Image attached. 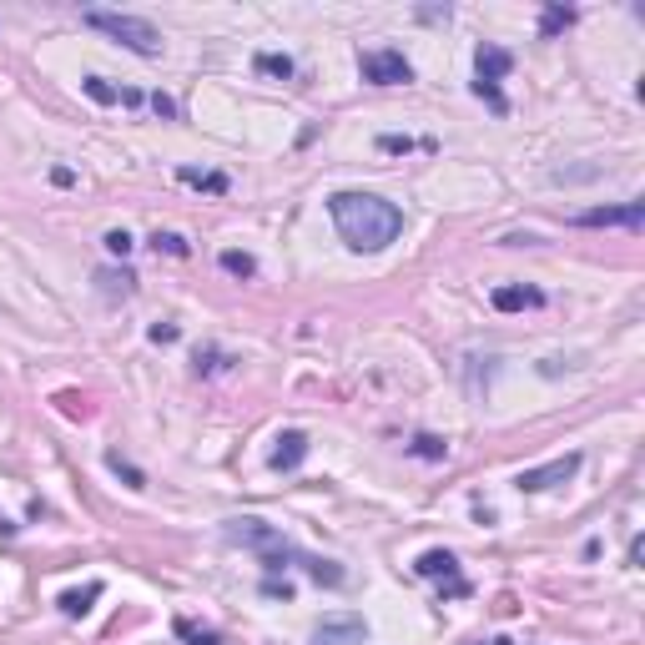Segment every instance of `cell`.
Returning a JSON list of instances; mask_svg holds the SVG:
<instances>
[{
	"label": "cell",
	"instance_id": "1",
	"mask_svg": "<svg viewBox=\"0 0 645 645\" xmlns=\"http://www.w3.org/2000/svg\"><path fill=\"white\" fill-rule=\"evenodd\" d=\"M328 212H333L338 237L353 252H383L389 242H399V232H404V212L389 197H378V192H333Z\"/></svg>",
	"mask_w": 645,
	"mask_h": 645
},
{
	"label": "cell",
	"instance_id": "2",
	"mask_svg": "<svg viewBox=\"0 0 645 645\" xmlns=\"http://www.w3.org/2000/svg\"><path fill=\"white\" fill-rule=\"evenodd\" d=\"M222 535H227L232 545L252 550L257 560H263V570H268V575L288 570V560H293V565H303V570H308V580H318V585H343V570H338L333 560L298 550L283 530H273L268 520H257V514H237V520H227V525H222Z\"/></svg>",
	"mask_w": 645,
	"mask_h": 645
},
{
	"label": "cell",
	"instance_id": "3",
	"mask_svg": "<svg viewBox=\"0 0 645 645\" xmlns=\"http://www.w3.org/2000/svg\"><path fill=\"white\" fill-rule=\"evenodd\" d=\"M81 21H86L91 31L121 41L126 51H137V56H162V36H157V26L142 21V16H121V11H96V6H91V11H81Z\"/></svg>",
	"mask_w": 645,
	"mask_h": 645
},
{
	"label": "cell",
	"instance_id": "4",
	"mask_svg": "<svg viewBox=\"0 0 645 645\" xmlns=\"http://www.w3.org/2000/svg\"><path fill=\"white\" fill-rule=\"evenodd\" d=\"M509 66H514V56L504 51V46H494V41H484L479 51H474V96H484L489 101V111H509V101H504V91H499V81L509 76Z\"/></svg>",
	"mask_w": 645,
	"mask_h": 645
},
{
	"label": "cell",
	"instance_id": "5",
	"mask_svg": "<svg viewBox=\"0 0 645 645\" xmlns=\"http://www.w3.org/2000/svg\"><path fill=\"white\" fill-rule=\"evenodd\" d=\"M358 71H363V81H373V86H409V81H414L409 56H404V51H394V46L363 51V56H358Z\"/></svg>",
	"mask_w": 645,
	"mask_h": 645
},
{
	"label": "cell",
	"instance_id": "6",
	"mask_svg": "<svg viewBox=\"0 0 645 645\" xmlns=\"http://www.w3.org/2000/svg\"><path fill=\"white\" fill-rule=\"evenodd\" d=\"M575 474H580V454H565V459H550V464H540V469H520L514 489H520V494H540V489L565 484V479H575Z\"/></svg>",
	"mask_w": 645,
	"mask_h": 645
},
{
	"label": "cell",
	"instance_id": "7",
	"mask_svg": "<svg viewBox=\"0 0 645 645\" xmlns=\"http://www.w3.org/2000/svg\"><path fill=\"white\" fill-rule=\"evenodd\" d=\"M414 570H419L424 580H444V585H449L444 595H454V600L469 595V585H464V575H459V560H454L449 550H424V555L414 560Z\"/></svg>",
	"mask_w": 645,
	"mask_h": 645
},
{
	"label": "cell",
	"instance_id": "8",
	"mask_svg": "<svg viewBox=\"0 0 645 645\" xmlns=\"http://www.w3.org/2000/svg\"><path fill=\"white\" fill-rule=\"evenodd\" d=\"M363 640H368L363 615H323L308 645H363Z\"/></svg>",
	"mask_w": 645,
	"mask_h": 645
},
{
	"label": "cell",
	"instance_id": "9",
	"mask_svg": "<svg viewBox=\"0 0 645 645\" xmlns=\"http://www.w3.org/2000/svg\"><path fill=\"white\" fill-rule=\"evenodd\" d=\"M640 222H645V202H625V207L580 212V227H640Z\"/></svg>",
	"mask_w": 645,
	"mask_h": 645
},
{
	"label": "cell",
	"instance_id": "10",
	"mask_svg": "<svg viewBox=\"0 0 645 645\" xmlns=\"http://www.w3.org/2000/svg\"><path fill=\"white\" fill-rule=\"evenodd\" d=\"M303 459H308V434H303V429H288V434L278 439V449H273V469H278V474H293Z\"/></svg>",
	"mask_w": 645,
	"mask_h": 645
},
{
	"label": "cell",
	"instance_id": "11",
	"mask_svg": "<svg viewBox=\"0 0 645 645\" xmlns=\"http://www.w3.org/2000/svg\"><path fill=\"white\" fill-rule=\"evenodd\" d=\"M489 303L499 313H525V308H545V293L540 288H494Z\"/></svg>",
	"mask_w": 645,
	"mask_h": 645
},
{
	"label": "cell",
	"instance_id": "12",
	"mask_svg": "<svg viewBox=\"0 0 645 645\" xmlns=\"http://www.w3.org/2000/svg\"><path fill=\"white\" fill-rule=\"evenodd\" d=\"M96 595H101V580H91V585H81V590H66V595H61V610H66V615H86Z\"/></svg>",
	"mask_w": 645,
	"mask_h": 645
},
{
	"label": "cell",
	"instance_id": "13",
	"mask_svg": "<svg viewBox=\"0 0 645 645\" xmlns=\"http://www.w3.org/2000/svg\"><path fill=\"white\" fill-rule=\"evenodd\" d=\"M217 263H222V273H232V278H252V273H257V257H252V252H237V247H227Z\"/></svg>",
	"mask_w": 645,
	"mask_h": 645
},
{
	"label": "cell",
	"instance_id": "14",
	"mask_svg": "<svg viewBox=\"0 0 645 645\" xmlns=\"http://www.w3.org/2000/svg\"><path fill=\"white\" fill-rule=\"evenodd\" d=\"M177 177H182L187 187H202V192H227V177H222V172H197V167H182Z\"/></svg>",
	"mask_w": 645,
	"mask_h": 645
},
{
	"label": "cell",
	"instance_id": "15",
	"mask_svg": "<svg viewBox=\"0 0 645 645\" xmlns=\"http://www.w3.org/2000/svg\"><path fill=\"white\" fill-rule=\"evenodd\" d=\"M257 71H263V76H278V81H293V56H273V51H263V56H257Z\"/></svg>",
	"mask_w": 645,
	"mask_h": 645
},
{
	"label": "cell",
	"instance_id": "16",
	"mask_svg": "<svg viewBox=\"0 0 645 645\" xmlns=\"http://www.w3.org/2000/svg\"><path fill=\"white\" fill-rule=\"evenodd\" d=\"M565 26H575V11H570V6H545L540 36H555V31H565Z\"/></svg>",
	"mask_w": 645,
	"mask_h": 645
},
{
	"label": "cell",
	"instance_id": "17",
	"mask_svg": "<svg viewBox=\"0 0 645 645\" xmlns=\"http://www.w3.org/2000/svg\"><path fill=\"white\" fill-rule=\"evenodd\" d=\"M409 454H414V459H444V454H449V444H444V439H434V434H419V439L409 444Z\"/></svg>",
	"mask_w": 645,
	"mask_h": 645
},
{
	"label": "cell",
	"instance_id": "18",
	"mask_svg": "<svg viewBox=\"0 0 645 645\" xmlns=\"http://www.w3.org/2000/svg\"><path fill=\"white\" fill-rule=\"evenodd\" d=\"M81 86H86V96H91V101H101V106H111V101H121V91H116V86H106L101 76H86Z\"/></svg>",
	"mask_w": 645,
	"mask_h": 645
},
{
	"label": "cell",
	"instance_id": "19",
	"mask_svg": "<svg viewBox=\"0 0 645 645\" xmlns=\"http://www.w3.org/2000/svg\"><path fill=\"white\" fill-rule=\"evenodd\" d=\"M106 464H111V469H116L126 484H132V489H142V484H147V479H142V469H132V464H126L121 454H106Z\"/></svg>",
	"mask_w": 645,
	"mask_h": 645
},
{
	"label": "cell",
	"instance_id": "20",
	"mask_svg": "<svg viewBox=\"0 0 645 645\" xmlns=\"http://www.w3.org/2000/svg\"><path fill=\"white\" fill-rule=\"evenodd\" d=\"M152 247H157V252H172V257H187V242H182L177 232H157Z\"/></svg>",
	"mask_w": 645,
	"mask_h": 645
},
{
	"label": "cell",
	"instance_id": "21",
	"mask_svg": "<svg viewBox=\"0 0 645 645\" xmlns=\"http://www.w3.org/2000/svg\"><path fill=\"white\" fill-rule=\"evenodd\" d=\"M177 635L192 640V645H217V630H197V625H187V620H177Z\"/></svg>",
	"mask_w": 645,
	"mask_h": 645
},
{
	"label": "cell",
	"instance_id": "22",
	"mask_svg": "<svg viewBox=\"0 0 645 645\" xmlns=\"http://www.w3.org/2000/svg\"><path fill=\"white\" fill-rule=\"evenodd\" d=\"M263 595H268V600H293V585H288V580H273V575H268V580H263Z\"/></svg>",
	"mask_w": 645,
	"mask_h": 645
},
{
	"label": "cell",
	"instance_id": "23",
	"mask_svg": "<svg viewBox=\"0 0 645 645\" xmlns=\"http://www.w3.org/2000/svg\"><path fill=\"white\" fill-rule=\"evenodd\" d=\"M106 252L126 257V252H132V237H126V232H106Z\"/></svg>",
	"mask_w": 645,
	"mask_h": 645
},
{
	"label": "cell",
	"instance_id": "24",
	"mask_svg": "<svg viewBox=\"0 0 645 645\" xmlns=\"http://www.w3.org/2000/svg\"><path fill=\"white\" fill-rule=\"evenodd\" d=\"M152 111H157V116H177V101L157 91V96H152Z\"/></svg>",
	"mask_w": 645,
	"mask_h": 645
},
{
	"label": "cell",
	"instance_id": "25",
	"mask_svg": "<svg viewBox=\"0 0 645 645\" xmlns=\"http://www.w3.org/2000/svg\"><path fill=\"white\" fill-rule=\"evenodd\" d=\"M378 147H383V152H414V142H409V137H383Z\"/></svg>",
	"mask_w": 645,
	"mask_h": 645
},
{
	"label": "cell",
	"instance_id": "26",
	"mask_svg": "<svg viewBox=\"0 0 645 645\" xmlns=\"http://www.w3.org/2000/svg\"><path fill=\"white\" fill-rule=\"evenodd\" d=\"M172 338H177L172 323H157V328H152V343H172Z\"/></svg>",
	"mask_w": 645,
	"mask_h": 645
},
{
	"label": "cell",
	"instance_id": "27",
	"mask_svg": "<svg viewBox=\"0 0 645 645\" xmlns=\"http://www.w3.org/2000/svg\"><path fill=\"white\" fill-rule=\"evenodd\" d=\"M0 530H6V535H11V530H16V525H11V520H6V514H0Z\"/></svg>",
	"mask_w": 645,
	"mask_h": 645
},
{
	"label": "cell",
	"instance_id": "28",
	"mask_svg": "<svg viewBox=\"0 0 645 645\" xmlns=\"http://www.w3.org/2000/svg\"><path fill=\"white\" fill-rule=\"evenodd\" d=\"M489 645H514V640H504V635H499V640H489Z\"/></svg>",
	"mask_w": 645,
	"mask_h": 645
}]
</instances>
